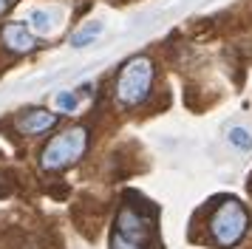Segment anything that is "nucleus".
Masks as SVG:
<instances>
[{"label":"nucleus","instance_id":"obj_7","mask_svg":"<svg viewBox=\"0 0 252 249\" xmlns=\"http://www.w3.org/2000/svg\"><path fill=\"white\" fill-rule=\"evenodd\" d=\"M105 31V26L99 20H94V23H85V26H82V29H77V31L71 34V48H85V45H91L94 40H96V37H99V34Z\"/></svg>","mask_w":252,"mask_h":249},{"label":"nucleus","instance_id":"obj_9","mask_svg":"<svg viewBox=\"0 0 252 249\" xmlns=\"http://www.w3.org/2000/svg\"><path fill=\"white\" fill-rule=\"evenodd\" d=\"M229 145H235L238 150H252V133L247 130V127H229Z\"/></svg>","mask_w":252,"mask_h":249},{"label":"nucleus","instance_id":"obj_10","mask_svg":"<svg viewBox=\"0 0 252 249\" xmlns=\"http://www.w3.org/2000/svg\"><path fill=\"white\" fill-rule=\"evenodd\" d=\"M54 102H57V108L63 113H74V111H77V105H80L77 93H71V91H60L57 96H54Z\"/></svg>","mask_w":252,"mask_h":249},{"label":"nucleus","instance_id":"obj_2","mask_svg":"<svg viewBox=\"0 0 252 249\" xmlns=\"http://www.w3.org/2000/svg\"><path fill=\"white\" fill-rule=\"evenodd\" d=\"M247 229H250V213L235 198L224 201L210 218V238H213L216 247H235V244H241Z\"/></svg>","mask_w":252,"mask_h":249},{"label":"nucleus","instance_id":"obj_3","mask_svg":"<svg viewBox=\"0 0 252 249\" xmlns=\"http://www.w3.org/2000/svg\"><path fill=\"white\" fill-rule=\"evenodd\" d=\"M150 88H153V62H150L148 57H133L119 71L116 99L122 102L125 108H133V105H142V102L148 99Z\"/></svg>","mask_w":252,"mask_h":249},{"label":"nucleus","instance_id":"obj_11","mask_svg":"<svg viewBox=\"0 0 252 249\" xmlns=\"http://www.w3.org/2000/svg\"><path fill=\"white\" fill-rule=\"evenodd\" d=\"M111 249H145L142 244H133V241H127V238H122L119 232H114L111 235Z\"/></svg>","mask_w":252,"mask_h":249},{"label":"nucleus","instance_id":"obj_8","mask_svg":"<svg viewBox=\"0 0 252 249\" xmlns=\"http://www.w3.org/2000/svg\"><path fill=\"white\" fill-rule=\"evenodd\" d=\"M57 17H54V11H48V9H34L32 14H29V26H32V31L37 34H51L54 29H57Z\"/></svg>","mask_w":252,"mask_h":249},{"label":"nucleus","instance_id":"obj_12","mask_svg":"<svg viewBox=\"0 0 252 249\" xmlns=\"http://www.w3.org/2000/svg\"><path fill=\"white\" fill-rule=\"evenodd\" d=\"M3 9H6V0H0V11H3Z\"/></svg>","mask_w":252,"mask_h":249},{"label":"nucleus","instance_id":"obj_6","mask_svg":"<svg viewBox=\"0 0 252 249\" xmlns=\"http://www.w3.org/2000/svg\"><path fill=\"white\" fill-rule=\"evenodd\" d=\"M57 122H60L57 113L34 108V111H26L23 116L17 119V130H20L23 136H40V133H46V130H51Z\"/></svg>","mask_w":252,"mask_h":249},{"label":"nucleus","instance_id":"obj_5","mask_svg":"<svg viewBox=\"0 0 252 249\" xmlns=\"http://www.w3.org/2000/svg\"><path fill=\"white\" fill-rule=\"evenodd\" d=\"M0 40L14 54H29V51H34V45H37L34 34H32V29L26 23H6L3 31H0Z\"/></svg>","mask_w":252,"mask_h":249},{"label":"nucleus","instance_id":"obj_1","mask_svg":"<svg viewBox=\"0 0 252 249\" xmlns=\"http://www.w3.org/2000/svg\"><path fill=\"white\" fill-rule=\"evenodd\" d=\"M85 147H88V127L82 124H74L68 130H63L60 136H54L43 153H40V167L43 170H65L71 164H77L82 156H85Z\"/></svg>","mask_w":252,"mask_h":249},{"label":"nucleus","instance_id":"obj_4","mask_svg":"<svg viewBox=\"0 0 252 249\" xmlns=\"http://www.w3.org/2000/svg\"><path fill=\"white\" fill-rule=\"evenodd\" d=\"M150 229H153V226H150L148 218H145V215H139L136 210H130V207H122L119 215H116V229H114V232H119L122 238L133 241V244H142V247H145Z\"/></svg>","mask_w":252,"mask_h":249}]
</instances>
